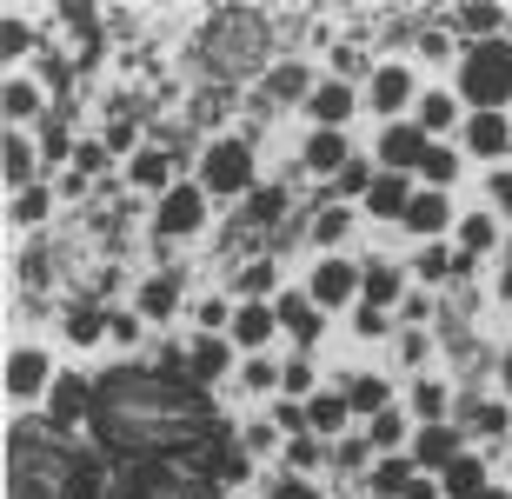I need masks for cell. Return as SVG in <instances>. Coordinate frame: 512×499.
Masks as SVG:
<instances>
[{
    "mask_svg": "<svg viewBox=\"0 0 512 499\" xmlns=\"http://www.w3.org/2000/svg\"><path fill=\"white\" fill-rule=\"evenodd\" d=\"M173 307H180V280H173V273H153L147 287H140V313H147V320H167Z\"/></svg>",
    "mask_w": 512,
    "mask_h": 499,
    "instance_id": "cell-26",
    "label": "cell"
},
{
    "mask_svg": "<svg viewBox=\"0 0 512 499\" xmlns=\"http://www.w3.org/2000/svg\"><path fill=\"white\" fill-rule=\"evenodd\" d=\"M200 327H233V313H227V300H200Z\"/></svg>",
    "mask_w": 512,
    "mask_h": 499,
    "instance_id": "cell-51",
    "label": "cell"
},
{
    "mask_svg": "<svg viewBox=\"0 0 512 499\" xmlns=\"http://www.w3.org/2000/svg\"><path fill=\"white\" fill-rule=\"evenodd\" d=\"M366 440L380 446V453H399V446H406V413H399V406H386L380 420L366 426ZM406 453H413V446H406Z\"/></svg>",
    "mask_w": 512,
    "mask_h": 499,
    "instance_id": "cell-31",
    "label": "cell"
},
{
    "mask_svg": "<svg viewBox=\"0 0 512 499\" xmlns=\"http://www.w3.org/2000/svg\"><path fill=\"white\" fill-rule=\"evenodd\" d=\"M280 380H286V373H280V366H266V360L247 366V386H253V393H266V386H280Z\"/></svg>",
    "mask_w": 512,
    "mask_h": 499,
    "instance_id": "cell-49",
    "label": "cell"
},
{
    "mask_svg": "<svg viewBox=\"0 0 512 499\" xmlns=\"http://www.w3.org/2000/svg\"><path fill=\"white\" fill-rule=\"evenodd\" d=\"M200 187L220 193V200H247L260 180H253V154H247V140H213L207 160H200Z\"/></svg>",
    "mask_w": 512,
    "mask_h": 499,
    "instance_id": "cell-3",
    "label": "cell"
},
{
    "mask_svg": "<svg viewBox=\"0 0 512 499\" xmlns=\"http://www.w3.org/2000/svg\"><path fill=\"white\" fill-rule=\"evenodd\" d=\"M40 114V87H34V80H7V127H20V120H34Z\"/></svg>",
    "mask_w": 512,
    "mask_h": 499,
    "instance_id": "cell-34",
    "label": "cell"
},
{
    "mask_svg": "<svg viewBox=\"0 0 512 499\" xmlns=\"http://www.w3.org/2000/svg\"><path fill=\"white\" fill-rule=\"evenodd\" d=\"M399 287H406V273H399V267H386V260L366 267V307H393Z\"/></svg>",
    "mask_w": 512,
    "mask_h": 499,
    "instance_id": "cell-29",
    "label": "cell"
},
{
    "mask_svg": "<svg viewBox=\"0 0 512 499\" xmlns=\"http://www.w3.org/2000/svg\"><path fill=\"white\" fill-rule=\"evenodd\" d=\"M346 393H313L306 400V420H313V440H333V433H346Z\"/></svg>",
    "mask_w": 512,
    "mask_h": 499,
    "instance_id": "cell-21",
    "label": "cell"
},
{
    "mask_svg": "<svg viewBox=\"0 0 512 499\" xmlns=\"http://www.w3.org/2000/svg\"><path fill=\"white\" fill-rule=\"evenodd\" d=\"M413 480H419L413 453H380V460H373V473H366V486H373V499H393V493H406Z\"/></svg>",
    "mask_w": 512,
    "mask_h": 499,
    "instance_id": "cell-14",
    "label": "cell"
},
{
    "mask_svg": "<svg viewBox=\"0 0 512 499\" xmlns=\"http://www.w3.org/2000/svg\"><path fill=\"white\" fill-rule=\"evenodd\" d=\"M74 173H80V180H94V173H107V140H94V147H80V154H74Z\"/></svg>",
    "mask_w": 512,
    "mask_h": 499,
    "instance_id": "cell-46",
    "label": "cell"
},
{
    "mask_svg": "<svg viewBox=\"0 0 512 499\" xmlns=\"http://www.w3.org/2000/svg\"><path fill=\"white\" fill-rule=\"evenodd\" d=\"M446 220H453L446 213V193H419L413 207H406V227L413 233H446Z\"/></svg>",
    "mask_w": 512,
    "mask_h": 499,
    "instance_id": "cell-28",
    "label": "cell"
},
{
    "mask_svg": "<svg viewBox=\"0 0 512 499\" xmlns=\"http://www.w3.org/2000/svg\"><path fill=\"white\" fill-rule=\"evenodd\" d=\"M127 180H133L140 193H160V200L180 187V180H173V160L160 154V147H140V154H133V167H127Z\"/></svg>",
    "mask_w": 512,
    "mask_h": 499,
    "instance_id": "cell-13",
    "label": "cell"
},
{
    "mask_svg": "<svg viewBox=\"0 0 512 499\" xmlns=\"http://www.w3.org/2000/svg\"><path fill=\"white\" fill-rule=\"evenodd\" d=\"M273 426H280V433H293V440H306V433H313L306 406H293V400H280V406H273Z\"/></svg>",
    "mask_w": 512,
    "mask_h": 499,
    "instance_id": "cell-44",
    "label": "cell"
},
{
    "mask_svg": "<svg viewBox=\"0 0 512 499\" xmlns=\"http://www.w3.org/2000/svg\"><path fill=\"white\" fill-rule=\"evenodd\" d=\"M333 460H340V473H360V466L373 460V440H366V433H353V440L333 446Z\"/></svg>",
    "mask_w": 512,
    "mask_h": 499,
    "instance_id": "cell-41",
    "label": "cell"
},
{
    "mask_svg": "<svg viewBox=\"0 0 512 499\" xmlns=\"http://www.w3.org/2000/svg\"><path fill=\"white\" fill-rule=\"evenodd\" d=\"M499 380H506V393H512V353H506V366H499Z\"/></svg>",
    "mask_w": 512,
    "mask_h": 499,
    "instance_id": "cell-60",
    "label": "cell"
},
{
    "mask_svg": "<svg viewBox=\"0 0 512 499\" xmlns=\"http://www.w3.org/2000/svg\"><path fill=\"white\" fill-rule=\"evenodd\" d=\"M266 87H273L280 100H300L306 94V67H300V60H293V67H273V80H266Z\"/></svg>",
    "mask_w": 512,
    "mask_h": 499,
    "instance_id": "cell-42",
    "label": "cell"
},
{
    "mask_svg": "<svg viewBox=\"0 0 512 499\" xmlns=\"http://www.w3.org/2000/svg\"><path fill=\"white\" fill-rule=\"evenodd\" d=\"M353 327H360L366 340H380V333H386V313L380 307H360V313H353Z\"/></svg>",
    "mask_w": 512,
    "mask_h": 499,
    "instance_id": "cell-53",
    "label": "cell"
},
{
    "mask_svg": "<svg viewBox=\"0 0 512 499\" xmlns=\"http://www.w3.org/2000/svg\"><path fill=\"white\" fill-rule=\"evenodd\" d=\"M114 499H220V486H207L200 473L173 460H153V466H127L114 480Z\"/></svg>",
    "mask_w": 512,
    "mask_h": 499,
    "instance_id": "cell-2",
    "label": "cell"
},
{
    "mask_svg": "<svg viewBox=\"0 0 512 499\" xmlns=\"http://www.w3.org/2000/svg\"><path fill=\"white\" fill-rule=\"evenodd\" d=\"M426 154H433V134H426L419 120H386V127H380L386 173H419V167H426Z\"/></svg>",
    "mask_w": 512,
    "mask_h": 499,
    "instance_id": "cell-4",
    "label": "cell"
},
{
    "mask_svg": "<svg viewBox=\"0 0 512 499\" xmlns=\"http://www.w3.org/2000/svg\"><path fill=\"white\" fill-rule=\"evenodd\" d=\"M320 460H326V446L313 440V433H306V440H286V466H293V473H313Z\"/></svg>",
    "mask_w": 512,
    "mask_h": 499,
    "instance_id": "cell-40",
    "label": "cell"
},
{
    "mask_svg": "<svg viewBox=\"0 0 512 499\" xmlns=\"http://www.w3.org/2000/svg\"><path fill=\"white\" fill-rule=\"evenodd\" d=\"M479 499H512V493H499V486H486V493H479Z\"/></svg>",
    "mask_w": 512,
    "mask_h": 499,
    "instance_id": "cell-61",
    "label": "cell"
},
{
    "mask_svg": "<svg viewBox=\"0 0 512 499\" xmlns=\"http://www.w3.org/2000/svg\"><path fill=\"white\" fill-rule=\"evenodd\" d=\"M273 446V426H247V453H266Z\"/></svg>",
    "mask_w": 512,
    "mask_h": 499,
    "instance_id": "cell-58",
    "label": "cell"
},
{
    "mask_svg": "<svg viewBox=\"0 0 512 499\" xmlns=\"http://www.w3.org/2000/svg\"><path fill=\"white\" fill-rule=\"evenodd\" d=\"M419 127H426V134H453V127H459L453 94H426V100H419Z\"/></svg>",
    "mask_w": 512,
    "mask_h": 499,
    "instance_id": "cell-32",
    "label": "cell"
},
{
    "mask_svg": "<svg viewBox=\"0 0 512 499\" xmlns=\"http://www.w3.org/2000/svg\"><path fill=\"white\" fill-rule=\"evenodd\" d=\"M346 233H353V207H326L320 220H313V233H306V240H313V247H340Z\"/></svg>",
    "mask_w": 512,
    "mask_h": 499,
    "instance_id": "cell-33",
    "label": "cell"
},
{
    "mask_svg": "<svg viewBox=\"0 0 512 499\" xmlns=\"http://www.w3.org/2000/svg\"><path fill=\"white\" fill-rule=\"evenodd\" d=\"M399 360H406V366H419V360H426V333H399Z\"/></svg>",
    "mask_w": 512,
    "mask_h": 499,
    "instance_id": "cell-52",
    "label": "cell"
},
{
    "mask_svg": "<svg viewBox=\"0 0 512 499\" xmlns=\"http://www.w3.org/2000/svg\"><path fill=\"white\" fill-rule=\"evenodd\" d=\"M466 420H473V433H506V420H512V413H506L499 400H479L473 413H466Z\"/></svg>",
    "mask_w": 512,
    "mask_h": 499,
    "instance_id": "cell-45",
    "label": "cell"
},
{
    "mask_svg": "<svg viewBox=\"0 0 512 499\" xmlns=\"http://www.w3.org/2000/svg\"><path fill=\"white\" fill-rule=\"evenodd\" d=\"M273 499H320V493H313L306 480H280V486H273Z\"/></svg>",
    "mask_w": 512,
    "mask_h": 499,
    "instance_id": "cell-56",
    "label": "cell"
},
{
    "mask_svg": "<svg viewBox=\"0 0 512 499\" xmlns=\"http://www.w3.org/2000/svg\"><path fill=\"white\" fill-rule=\"evenodd\" d=\"M94 393H100V386H87L80 373H60V380H54V400H47V420H54L60 433H67L74 420H94Z\"/></svg>",
    "mask_w": 512,
    "mask_h": 499,
    "instance_id": "cell-7",
    "label": "cell"
},
{
    "mask_svg": "<svg viewBox=\"0 0 512 499\" xmlns=\"http://www.w3.org/2000/svg\"><path fill=\"white\" fill-rule=\"evenodd\" d=\"M7 187H14V193L34 187V147H27L20 127H7Z\"/></svg>",
    "mask_w": 512,
    "mask_h": 499,
    "instance_id": "cell-25",
    "label": "cell"
},
{
    "mask_svg": "<svg viewBox=\"0 0 512 499\" xmlns=\"http://www.w3.org/2000/svg\"><path fill=\"white\" fill-rule=\"evenodd\" d=\"M313 120H320V127H340V120H353V87H346V80H326V87H313Z\"/></svg>",
    "mask_w": 512,
    "mask_h": 499,
    "instance_id": "cell-23",
    "label": "cell"
},
{
    "mask_svg": "<svg viewBox=\"0 0 512 499\" xmlns=\"http://www.w3.org/2000/svg\"><path fill=\"white\" fill-rule=\"evenodd\" d=\"M439 493H446V499H479V493H486V460L466 453L453 473H439Z\"/></svg>",
    "mask_w": 512,
    "mask_h": 499,
    "instance_id": "cell-22",
    "label": "cell"
},
{
    "mask_svg": "<svg viewBox=\"0 0 512 499\" xmlns=\"http://www.w3.org/2000/svg\"><path fill=\"white\" fill-rule=\"evenodd\" d=\"M200 220H207V187H193V180H180V187L160 200V213H153V227L167 233V240H187V233H200Z\"/></svg>",
    "mask_w": 512,
    "mask_h": 499,
    "instance_id": "cell-5",
    "label": "cell"
},
{
    "mask_svg": "<svg viewBox=\"0 0 512 499\" xmlns=\"http://www.w3.org/2000/svg\"><path fill=\"white\" fill-rule=\"evenodd\" d=\"M446 406H453V393H446L439 380H419V386H413V413H419L426 426H446Z\"/></svg>",
    "mask_w": 512,
    "mask_h": 499,
    "instance_id": "cell-30",
    "label": "cell"
},
{
    "mask_svg": "<svg viewBox=\"0 0 512 499\" xmlns=\"http://www.w3.org/2000/svg\"><path fill=\"white\" fill-rule=\"evenodd\" d=\"M486 187H493L499 207H512V167H493V180H486Z\"/></svg>",
    "mask_w": 512,
    "mask_h": 499,
    "instance_id": "cell-54",
    "label": "cell"
},
{
    "mask_svg": "<svg viewBox=\"0 0 512 499\" xmlns=\"http://www.w3.org/2000/svg\"><path fill=\"white\" fill-rule=\"evenodd\" d=\"M100 333H114V320H100V313H67V340H74V346H94L100 340Z\"/></svg>",
    "mask_w": 512,
    "mask_h": 499,
    "instance_id": "cell-39",
    "label": "cell"
},
{
    "mask_svg": "<svg viewBox=\"0 0 512 499\" xmlns=\"http://www.w3.org/2000/svg\"><path fill=\"white\" fill-rule=\"evenodd\" d=\"M273 333H280V313H273V307H260V300H240V307H233L227 340H240V346L253 353V346H266Z\"/></svg>",
    "mask_w": 512,
    "mask_h": 499,
    "instance_id": "cell-11",
    "label": "cell"
},
{
    "mask_svg": "<svg viewBox=\"0 0 512 499\" xmlns=\"http://www.w3.org/2000/svg\"><path fill=\"white\" fill-rule=\"evenodd\" d=\"M459 100H473L479 114H499L512 100V47L506 40H486V47L466 54V67H459Z\"/></svg>",
    "mask_w": 512,
    "mask_h": 499,
    "instance_id": "cell-1",
    "label": "cell"
},
{
    "mask_svg": "<svg viewBox=\"0 0 512 499\" xmlns=\"http://www.w3.org/2000/svg\"><path fill=\"white\" fill-rule=\"evenodd\" d=\"M406 100H413V67H373V107L386 120H399Z\"/></svg>",
    "mask_w": 512,
    "mask_h": 499,
    "instance_id": "cell-17",
    "label": "cell"
},
{
    "mask_svg": "<svg viewBox=\"0 0 512 499\" xmlns=\"http://www.w3.org/2000/svg\"><path fill=\"white\" fill-rule=\"evenodd\" d=\"M133 140H140V127H133V120H114V127H107V154H127Z\"/></svg>",
    "mask_w": 512,
    "mask_h": 499,
    "instance_id": "cell-48",
    "label": "cell"
},
{
    "mask_svg": "<svg viewBox=\"0 0 512 499\" xmlns=\"http://www.w3.org/2000/svg\"><path fill=\"white\" fill-rule=\"evenodd\" d=\"M293 207V180H266V187H253L247 200H240V220H233V227H273V220H280V213Z\"/></svg>",
    "mask_w": 512,
    "mask_h": 499,
    "instance_id": "cell-9",
    "label": "cell"
},
{
    "mask_svg": "<svg viewBox=\"0 0 512 499\" xmlns=\"http://www.w3.org/2000/svg\"><path fill=\"white\" fill-rule=\"evenodd\" d=\"M466 147L486 154V160H499L512 147V120L506 114H473V120H466Z\"/></svg>",
    "mask_w": 512,
    "mask_h": 499,
    "instance_id": "cell-18",
    "label": "cell"
},
{
    "mask_svg": "<svg viewBox=\"0 0 512 499\" xmlns=\"http://www.w3.org/2000/svg\"><path fill=\"white\" fill-rule=\"evenodd\" d=\"M280 386H286V393H306V400H313V366H306V360H293Z\"/></svg>",
    "mask_w": 512,
    "mask_h": 499,
    "instance_id": "cell-47",
    "label": "cell"
},
{
    "mask_svg": "<svg viewBox=\"0 0 512 499\" xmlns=\"http://www.w3.org/2000/svg\"><path fill=\"white\" fill-rule=\"evenodd\" d=\"M373 180H380V173H373L360 154H353V160L340 167V180H333V193H340V200H353V193H373Z\"/></svg>",
    "mask_w": 512,
    "mask_h": 499,
    "instance_id": "cell-35",
    "label": "cell"
},
{
    "mask_svg": "<svg viewBox=\"0 0 512 499\" xmlns=\"http://www.w3.org/2000/svg\"><path fill=\"white\" fill-rule=\"evenodd\" d=\"M453 27L473 40V47H486V40H499V27H506V7H459Z\"/></svg>",
    "mask_w": 512,
    "mask_h": 499,
    "instance_id": "cell-24",
    "label": "cell"
},
{
    "mask_svg": "<svg viewBox=\"0 0 512 499\" xmlns=\"http://www.w3.org/2000/svg\"><path fill=\"white\" fill-rule=\"evenodd\" d=\"M273 313H280V327L293 333L300 346H313V340H320V300H313V293H286V300H280Z\"/></svg>",
    "mask_w": 512,
    "mask_h": 499,
    "instance_id": "cell-15",
    "label": "cell"
},
{
    "mask_svg": "<svg viewBox=\"0 0 512 499\" xmlns=\"http://www.w3.org/2000/svg\"><path fill=\"white\" fill-rule=\"evenodd\" d=\"M227 366H233V340H220V333H200V340H187V380L213 386Z\"/></svg>",
    "mask_w": 512,
    "mask_h": 499,
    "instance_id": "cell-10",
    "label": "cell"
},
{
    "mask_svg": "<svg viewBox=\"0 0 512 499\" xmlns=\"http://www.w3.org/2000/svg\"><path fill=\"white\" fill-rule=\"evenodd\" d=\"M20 47H27V27H20V14H7V54L20 60Z\"/></svg>",
    "mask_w": 512,
    "mask_h": 499,
    "instance_id": "cell-57",
    "label": "cell"
},
{
    "mask_svg": "<svg viewBox=\"0 0 512 499\" xmlns=\"http://www.w3.org/2000/svg\"><path fill=\"white\" fill-rule=\"evenodd\" d=\"M419 193H413V180L406 173H380L373 180V193H366V213L373 220H406V207H413Z\"/></svg>",
    "mask_w": 512,
    "mask_h": 499,
    "instance_id": "cell-12",
    "label": "cell"
},
{
    "mask_svg": "<svg viewBox=\"0 0 512 499\" xmlns=\"http://www.w3.org/2000/svg\"><path fill=\"white\" fill-rule=\"evenodd\" d=\"M399 499H446V493H439V480H426V473H419V480L406 486V493H399Z\"/></svg>",
    "mask_w": 512,
    "mask_h": 499,
    "instance_id": "cell-55",
    "label": "cell"
},
{
    "mask_svg": "<svg viewBox=\"0 0 512 499\" xmlns=\"http://www.w3.org/2000/svg\"><path fill=\"white\" fill-rule=\"evenodd\" d=\"M233 293H240V300H260V293H273V260H253V267H240Z\"/></svg>",
    "mask_w": 512,
    "mask_h": 499,
    "instance_id": "cell-38",
    "label": "cell"
},
{
    "mask_svg": "<svg viewBox=\"0 0 512 499\" xmlns=\"http://www.w3.org/2000/svg\"><path fill=\"white\" fill-rule=\"evenodd\" d=\"M413 273H419V280H453V273H459V253H446V247H426V253L413 260Z\"/></svg>",
    "mask_w": 512,
    "mask_h": 499,
    "instance_id": "cell-37",
    "label": "cell"
},
{
    "mask_svg": "<svg viewBox=\"0 0 512 499\" xmlns=\"http://www.w3.org/2000/svg\"><path fill=\"white\" fill-rule=\"evenodd\" d=\"M47 207H54V200H47V187L14 193V220H20V227H27V220H47Z\"/></svg>",
    "mask_w": 512,
    "mask_h": 499,
    "instance_id": "cell-43",
    "label": "cell"
},
{
    "mask_svg": "<svg viewBox=\"0 0 512 499\" xmlns=\"http://www.w3.org/2000/svg\"><path fill=\"white\" fill-rule=\"evenodd\" d=\"M47 154H54V160H67V154H80L74 140H67V127H60V120H47Z\"/></svg>",
    "mask_w": 512,
    "mask_h": 499,
    "instance_id": "cell-50",
    "label": "cell"
},
{
    "mask_svg": "<svg viewBox=\"0 0 512 499\" xmlns=\"http://www.w3.org/2000/svg\"><path fill=\"white\" fill-rule=\"evenodd\" d=\"M499 240V227L486 220V213H473V220H459V253H486Z\"/></svg>",
    "mask_w": 512,
    "mask_h": 499,
    "instance_id": "cell-36",
    "label": "cell"
},
{
    "mask_svg": "<svg viewBox=\"0 0 512 499\" xmlns=\"http://www.w3.org/2000/svg\"><path fill=\"white\" fill-rule=\"evenodd\" d=\"M353 293H366V267H353V260H320L313 300H320V307H346Z\"/></svg>",
    "mask_w": 512,
    "mask_h": 499,
    "instance_id": "cell-8",
    "label": "cell"
},
{
    "mask_svg": "<svg viewBox=\"0 0 512 499\" xmlns=\"http://www.w3.org/2000/svg\"><path fill=\"white\" fill-rule=\"evenodd\" d=\"M346 160H353V147H346L340 127H313V140H306V167H313V173H333V180H340Z\"/></svg>",
    "mask_w": 512,
    "mask_h": 499,
    "instance_id": "cell-16",
    "label": "cell"
},
{
    "mask_svg": "<svg viewBox=\"0 0 512 499\" xmlns=\"http://www.w3.org/2000/svg\"><path fill=\"white\" fill-rule=\"evenodd\" d=\"M419 180H426V193H446L459 180V147H439V140H433V154H426Z\"/></svg>",
    "mask_w": 512,
    "mask_h": 499,
    "instance_id": "cell-27",
    "label": "cell"
},
{
    "mask_svg": "<svg viewBox=\"0 0 512 499\" xmlns=\"http://www.w3.org/2000/svg\"><path fill=\"white\" fill-rule=\"evenodd\" d=\"M499 300H512V267H506V273H499Z\"/></svg>",
    "mask_w": 512,
    "mask_h": 499,
    "instance_id": "cell-59",
    "label": "cell"
},
{
    "mask_svg": "<svg viewBox=\"0 0 512 499\" xmlns=\"http://www.w3.org/2000/svg\"><path fill=\"white\" fill-rule=\"evenodd\" d=\"M340 393H346V406H353V413H366V420H380L386 406H393V386H386L380 373H353Z\"/></svg>",
    "mask_w": 512,
    "mask_h": 499,
    "instance_id": "cell-19",
    "label": "cell"
},
{
    "mask_svg": "<svg viewBox=\"0 0 512 499\" xmlns=\"http://www.w3.org/2000/svg\"><path fill=\"white\" fill-rule=\"evenodd\" d=\"M459 460H466L459 426H419V433H413V466H419V473H453Z\"/></svg>",
    "mask_w": 512,
    "mask_h": 499,
    "instance_id": "cell-6",
    "label": "cell"
},
{
    "mask_svg": "<svg viewBox=\"0 0 512 499\" xmlns=\"http://www.w3.org/2000/svg\"><path fill=\"white\" fill-rule=\"evenodd\" d=\"M40 386H47V360H40L34 346H20L14 360H7V393H14V400H34Z\"/></svg>",
    "mask_w": 512,
    "mask_h": 499,
    "instance_id": "cell-20",
    "label": "cell"
}]
</instances>
